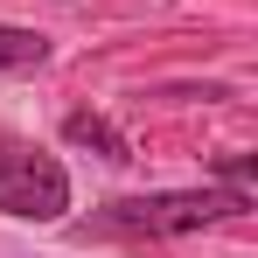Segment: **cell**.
<instances>
[{
	"mask_svg": "<svg viewBox=\"0 0 258 258\" xmlns=\"http://www.w3.org/2000/svg\"><path fill=\"white\" fill-rule=\"evenodd\" d=\"M251 210L244 188H161V196H126L77 223V237H188L203 223H230Z\"/></svg>",
	"mask_w": 258,
	"mask_h": 258,
	"instance_id": "1",
	"label": "cell"
},
{
	"mask_svg": "<svg viewBox=\"0 0 258 258\" xmlns=\"http://www.w3.org/2000/svg\"><path fill=\"white\" fill-rule=\"evenodd\" d=\"M63 210H70L63 161L0 126V216H14V223H56Z\"/></svg>",
	"mask_w": 258,
	"mask_h": 258,
	"instance_id": "2",
	"label": "cell"
},
{
	"mask_svg": "<svg viewBox=\"0 0 258 258\" xmlns=\"http://www.w3.org/2000/svg\"><path fill=\"white\" fill-rule=\"evenodd\" d=\"M63 140H70V147H91V154H105V161H133L126 133L112 126V119H98V112H70V119H63Z\"/></svg>",
	"mask_w": 258,
	"mask_h": 258,
	"instance_id": "3",
	"label": "cell"
},
{
	"mask_svg": "<svg viewBox=\"0 0 258 258\" xmlns=\"http://www.w3.org/2000/svg\"><path fill=\"white\" fill-rule=\"evenodd\" d=\"M42 63H49V35L0 21V70H42Z\"/></svg>",
	"mask_w": 258,
	"mask_h": 258,
	"instance_id": "4",
	"label": "cell"
}]
</instances>
